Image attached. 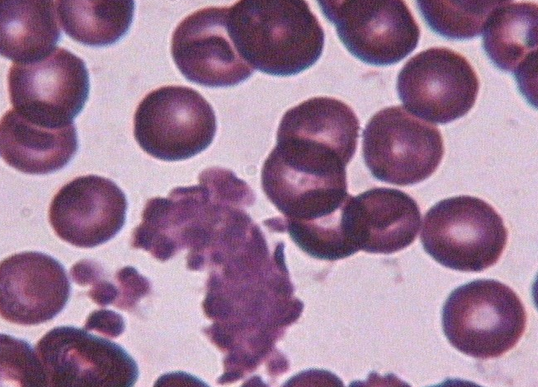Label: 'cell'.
I'll list each match as a JSON object with an SVG mask.
<instances>
[{
  "label": "cell",
  "mask_w": 538,
  "mask_h": 387,
  "mask_svg": "<svg viewBox=\"0 0 538 387\" xmlns=\"http://www.w3.org/2000/svg\"><path fill=\"white\" fill-rule=\"evenodd\" d=\"M360 124L354 111L331 97H313L287 110L262 172L347 181Z\"/></svg>",
  "instance_id": "obj_1"
},
{
  "label": "cell",
  "mask_w": 538,
  "mask_h": 387,
  "mask_svg": "<svg viewBox=\"0 0 538 387\" xmlns=\"http://www.w3.org/2000/svg\"><path fill=\"white\" fill-rule=\"evenodd\" d=\"M227 25L241 58L265 74H299L323 52V28L305 1H238L228 6Z\"/></svg>",
  "instance_id": "obj_2"
},
{
  "label": "cell",
  "mask_w": 538,
  "mask_h": 387,
  "mask_svg": "<svg viewBox=\"0 0 538 387\" xmlns=\"http://www.w3.org/2000/svg\"><path fill=\"white\" fill-rule=\"evenodd\" d=\"M519 296L494 279H477L457 287L442 308V328L461 353L478 358L500 357L511 350L526 327Z\"/></svg>",
  "instance_id": "obj_3"
},
{
  "label": "cell",
  "mask_w": 538,
  "mask_h": 387,
  "mask_svg": "<svg viewBox=\"0 0 538 387\" xmlns=\"http://www.w3.org/2000/svg\"><path fill=\"white\" fill-rule=\"evenodd\" d=\"M508 231L502 217L473 196L443 199L425 214L420 240L435 261L462 272H481L495 265Z\"/></svg>",
  "instance_id": "obj_4"
},
{
  "label": "cell",
  "mask_w": 538,
  "mask_h": 387,
  "mask_svg": "<svg viewBox=\"0 0 538 387\" xmlns=\"http://www.w3.org/2000/svg\"><path fill=\"white\" fill-rule=\"evenodd\" d=\"M134 138L153 158L181 161L210 146L217 123L214 110L195 89L162 86L145 95L134 114Z\"/></svg>",
  "instance_id": "obj_5"
},
{
  "label": "cell",
  "mask_w": 538,
  "mask_h": 387,
  "mask_svg": "<svg viewBox=\"0 0 538 387\" xmlns=\"http://www.w3.org/2000/svg\"><path fill=\"white\" fill-rule=\"evenodd\" d=\"M444 154L439 129L405 108L392 106L378 111L362 133V155L378 180L409 186L429 178Z\"/></svg>",
  "instance_id": "obj_6"
},
{
  "label": "cell",
  "mask_w": 538,
  "mask_h": 387,
  "mask_svg": "<svg viewBox=\"0 0 538 387\" xmlns=\"http://www.w3.org/2000/svg\"><path fill=\"white\" fill-rule=\"evenodd\" d=\"M89 92L85 62L62 47L38 61L13 63L9 69L8 93L13 109L40 126L73 124Z\"/></svg>",
  "instance_id": "obj_7"
},
{
  "label": "cell",
  "mask_w": 538,
  "mask_h": 387,
  "mask_svg": "<svg viewBox=\"0 0 538 387\" xmlns=\"http://www.w3.org/2000/svg\"><path fill=\"white\" fill-rule=\"evenodd\" d=\"M347 50L364 63L388 66L417 46L420 29L401 0H320Z\"/></svg>",
  "instance_id": "obj_8"
},
{
  "label": "cell",
  "mask_w": 538,
  "mask_h": 387,
  "mask_svg": "<svg viewBox=\"0 0 538 387\" xmlns=\"http://www.w3.org/2000/svg\"><path fill=\"white\" fill-rule=\"evenodd\" d=\"M479 80L461 54L445 47L417 53L400 70L397 91L412 115L445 124L467 114L475 104Z\"/></svg>",
  "instance_id": "obj_9"
},
{
  "label": "cell",
  "mask_w": 538,
  "mask_h": 387,
  "mask_svg": "<svg viewBox=\"0 0 538 387\" xmlns=\"http://www.w3.org/2000/svg\"><path fill=\"white\" fill-rule=\"evenodd\" d=\"M48 386H127L139 376L135 360L119 344L85 328L59 326L37 342Z\"/></svg>",
  "instance_id": "obj_10"
},
{
  "label": "cell",
  "mask_w": 538,
  "mask_h": 387,
  "mask_svg": "<svg viewBox=\"0 0 538 387\" xmlns=\"http://www.w3.org/2000/svg\"><path fill=\"white\" fill-rule=\"evenodd\" d=\"M228 6L206 7L185 17L171 39V55L181 74L206 87H229L253 69L241 58L228 31Z\"/></svg>",
  "instance_id": "obj_11"
},
{
  "label": "cell",
  "mask_w": 538,
  "mask_h": 387,
  "mask_svg": "<svg viewBox=\"0 0 538 387\" xmlns=\"http://www.w3.org/2000/svg\"><path fill=\"white\" fill-rule=\"evenodd\" d=\"M127 199L112 180L84 175L64 184L49 206V222L56 235L81 248L112 239L123 227Z\"/></svg>",
  "instance_id": "obj_12"
},
{
  "label": "cell",
  "mask_w": 538,
  "mask_h": 387,
  "mask_svg": "<svg viewBox=\"0 0 538 387\" xmlns=\"http://www.w3.org/2000/svg\"><path fill=\"white\" fill-rule=\"evenodd\" d=\"M70 282L63 265L50 255L27 251L11 255L0 265V312L19 325L53 319L66 305Z\"/></svg>",
  "instance_id": "obj_13"
},
{
  "label": "cell",
  "mask_w": 538,
  "mask_h": 387,
  "mask_svg": "<svg viewBox=\"0 0 538 387\" xmlns=\"http://www.w3.org/2000/svg\"><path fill=\"white\" fill-rule=\"evenodd\" d=\"M346 224L357 251L392 254L408 247L421 224L417 202L393 188H372L346 206Z\"/></svg>",
  "instance_id": "obj_14"
},
{
  "label": "cell",
  "mask_w": 538,
  "mask_h": 387,
  "mask_svg": "<svg viewBox=\"0 0 538 387\" xmlns=\"http://www.w3.org/2000/svg\"><path fill=\"white\" fill-rule=\"evenodd\" d=\"M538 10L533 3L502 1L483 29V48L501 70L512 72L529 99L536 76Z\"/></svg>",
  "instance_id": "obj_15"
},
{
  "label": "cell",
  "mask_w": 538,
  "mask_h": 387,
  "mask_svg": "<svg viewBox=\"0 0 538 387\" xmlns=\"http://www.w3.org/2000/svg\"><path fill=\"white\" fill-rule=\"evenodd\" d=\"M78 149L75 124L49 128L34 124L13 108L1 118L0 153L16 170L44 175L65 167Z\"/></svg>",
  "instance_id": "obj_16"
},
{
  "label": "cell",
  "mask_w": 538,
  "mask_h": 387,
  "mask_svg": "<svg viewBox=\"0 0 538 387\" xmlns=\"http://www.w3.org/2000/svg\"><path fill=\"white\" fill-rule=\"evenodd\" d=\"M59 24L56 1H1V55L14 63H30L47 57L60 39Z\"/></svg>",
  "instance_id": "obj_17"
},
{
  "label": "cell",
  "mask_w": 538,
  "mask_h": 387,
  "mask_svg": "<svg viewBox=\"0 0 538 387\" xmlns=\"http://www.w3.org/2000/svg\"><path fill=\"white\" fill-rule=\"evenodd\" d=\"M60 25L73 40L88 46L111 45L129 30L132 0L56 1Z\"/></svg>",
  "instance_id": "obj_18"
},
{
  "label": "cell",
  "mask_w": 538,
  "mask_h": 387,
  "mask_svg": "<svg viewBox=\"0 0 538 387\" xmlns=\"http://www.w3.org/2000/svg\"><path fill=\"white\" fill-rule=\"evenodd\" d=\"M501 0H418L429 27L448 39H471L483 32L485 23Z\"/></svg>",
  "instance_id": "obj_19"
},
{
  "label": "cell",
  "mask_w": 538,
  "mask_h": 387,
  "mask_svg": "<svg viewBox=\"0 0 538 387\" xmlns=\"http://www.w3.org/2000/svg\"><path fill=\"white\" fill-rule=\"evenodd\" d=\"M1 378L22 386H48L42 362L30 344L1 334Z\"/></svg>",
  "instance_id": "obj_20"
},
{
  "label": "cell",
  "mask_w": 538,
  "mask_h": 387,
  "mask_svg": "<svg viewBox=\"0 0 538 387\" xmlns=\"http://www.w3.org/2000/svg\"><path fill=\"white\" fill-rule=\"evenodd\" d=\"M70 274L79 285H91L88 296L99 306L113 304L118 306L120 290L116 275L113 281L108 280L103 268L95 261L83 259L75 263Z\"/></svg>",
  "instance_id": "obj_21"
},
{
  "label": "cell",
  "mask_w": 538,
  "mask_h": 387,
  "mask_svg": "<svg viewBox=\"0 0 538 387\" xmlns=\"http://www.w3.org/2000/svg\"><path fill=\"white\" fill-rule=\"evenodd\" d=\"M120 290L118 308L132 310L139 300L150 292V283L132 266H125L116 273Z\"/></svg>",
  "instance_id": "obj_22"
},
{
  "label": "cell",
  "mask_w": 538,
  "mask_h": 387,
  "mask_svg": "<svg viewBox=\"0 0 538 387\" xmlns=\"http://www.w3.org/2000/svg\"><path fill=\"white\" fill-rule=\"evenodd\" d=\"M94 330L106 337L115 338L123 333L125 323L123 317L112 310H95L87 318L84 327Z\"/></svg>",
  "instance_id": "obj_23"
}]
</instances>
